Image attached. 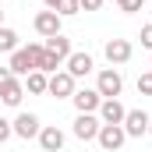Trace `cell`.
Segmentation results:
<instances>
[{"label": "cell", "mask_w": 152, "mask_h": 152, "mask_svg": "<svg viewBox=\"0 0 152 152\" xmlns=\"http://www.w3.org/2000/svg\"><path fill=\"white\" fill-rule=\"evenodd\" d=\"M120 88H124L120 71H117V67H103L99 78H96V92H99L103 99H117V96H120Z\"/></svg>", "instance_id": "obj_1"}, {"label": "cell", "mask_w": 152, "mask_h": 152, "mask_svg": "<svg viewBox=\"0 0 152 152\" xmlns=\"http://www.w3.org/2000/svg\"><path fill=\"white\" fill-rule=\"evenodd\" d=\"M96 142H99V149H103V152H117L124 142H127V134H124L120 124H103L99 134H96Z\"/></svg>", "instance_id": "obj_2"}, {"label": "cell", "mask_w": 152, "mask_h": 152, "mask_svg": "<svg viewBox=\"0 0 152 152\" xmlns=\"http://www.w3.org/2000/svg\"><path fill=\"white\" fill-rule=\"evenodd\" d=\"M149 124H152V117L145 113V110H127V117H124V134L127 138H142V134H149Z\"/></svg>", "instance_id": "obj_3"}, {"label": "cell", "mask_w": 152, "mask_h": 152, "mask_svg": "<svg viewBox=\"0 0 152 152\" xmlns=\"http://www.w3.org/2000/svg\"><path fill=\"white\" fill-rule=\"evenodd\" d=\"M103 53H106V60H110V67H117V64H127V60H131V53H134V46H131L127 39H106V46H103Z\"/></svg>", "instance_id": "obj_4"}, {"label": "cell", "mask_w": 152, "mask_h": 152, "mask_svg": "<svg viewBox=\"0 0 152 152\" xmlns=\"http://www.w3.org/2000/svg\"><path fill=\"white\" fill-rule=\"evenodd\" d=\"M99 127H103V120L96 113H78L75 117V138H81V142H96Z\"/></svg>", "instance_id": "obj_5"}, {"label": "cell", "mask_w": 152, "mask_h": 152, "mask_svg": "<svg viewBox=\"0 0 152 152\" xmlns=\"http://www.w3.org/2000/svg\"><path fill=\"white\" fill-rule=\"evenodd\" d=\"M11 127H14V134L18 138H39V131H42V124H39V117L36 113H18L14 120H11Z\"/></svg>", "instance_id": "obj_6"}, {"label": "cell", "mask_w": 152, "mask_h": 152, "mask_svg": "<svg viewBox=\"0 0 152 152\" xmlns=\"http://www.w3.org/2000/svg\"><path fill=\"white\" fill-rule=\"evenodd\" d=\"M46 92H50V96H57V99H71V96H75V78L67 75V71H57V75H50Z\"/></svg>", "instance_id": "obj_7"}, {"label": "cell", "mask_w": 152, "mask_h": 152, "mask_svg": "<svg viewBox=\"0 0 152 152\" xmlns=\"http://www.w3.org/2000/svg\"><path fill=\"white\" fill-rule=\"evenodd\" d=\"M71 103H75L78 113H96V110H99V103H103V96H99L96 88H75Z\"/></svg>", "instance_id": "obj_8"}, {"label": "cell", "mask_w": 152, "mask_h": 152, "mask_svg": "<svg viewBox=\"0 0 152 152\" xmlns=\"http://www.w3.org/2000/svg\"><path fill=\"white\" fill-rule=\"evenodd\" d=\"M60 21H64V18H60L57 11H39L32 25H36V32L42 39H50V36H60Z\"/></svg>", "instance_id": "obj_9"}, {"label": "cell", "mask_w": 152, "mask_h": 152, "mask_svg": "<svg viewBox=\"0 0 152 152\" xmlns=\"http://www.w3.org/2000/svg\"><path fill=\"white\" fill-rule=\"evenodd\" d=\"M7 71L14 78H21V75H32L36 71V60H32V53L25 50V46H18L14 53H11V64H7Z\"/></svg>", "instance_id": "obj_10"}, {"label": "cell", "mask_w": 152, "mask_h": 152, "mask_svg": "<svg viewBox=\"0 0 152 152\" xmlns=\"http://www.w3.org/2000/svg\"><path fill=\"white\" fill-rule=\"evenodd\" d=\"M96 117H99L103 124H124L127 110H124V103H120V99H103V103H99V110H96Z\"/></svg>", "instance_id": "obj_11"}, {"label": "cell", "mask_w": 152, "mask_h": 152, "mask_svg": "<svg viewBox=\"0 0 152 152\" xmlns=\"http://www.w3.org/2000/svg\"><path fill=\"white\" fill-rule=\"evenodd\" d=\"M42 46H46V53H50L57 64H67V57L75 53V50H71V39H67V36H50Z\"/></svg>", "instance_id": "obj_12"}, {"label": "cell", "mask_w": 152, "mask_h": 152, "mask_svg": "<svg viewBox=\"0 0 152 152\" xmlns=\"http://www.w3.org/2000/svg\"><path fill=\"white\" fill-rule=\"evenodd\" d=\"M39 145H42V152H60L64 149V131H60L57 124H46V127L39 131Z\"/></svg>", "instance_id": "obj_13"}, {"label": "cell", "mask_w": 152, "mask_h": 152, "mask_svg": "<svg viewBox=\"0 0 152 152\" xmlns=\"http://www.w3.org/2000/svg\"><path fill=\"white\" fill-rule=\"evenodd\" d=\"M92 67H96V60H92L88 53H71V57H67V75L75 78V81H78V78H85Z\"/></svg>", "instance_id": "obj_14"}, {"label": "cell", "mask_w": 152, "mask_h": 152, "mask_svg": "<svg viewBox=\"0 0 152 152\" xmlns=\"http://www.w3.org/2000/svg\"><path fill=\"white\" fill-rule=\"evenodd\" d=\"M21 99H25V85H21L18 78H11V81L0 88V103H4V106H21Z\"/></svg>", "instance_id": "obj_15"}, {"label": "cell", "mask_w": 152, "mask_h": 152, "mask_svg": "<svg viewBox=\"0 0 152 152\" xmlns=\"http://www.w3.org/2000/svg\"><path fill=\"white\" fill-rule=\"evenodd\" d=\"M46 85H50V75H46V71H32V75H25V88H28L32 96H42Z\"/></svg>", "instance_id": "obj_16"}, {"label": "cell", "mask_w": 152, "mask_h": 152, "mask_svg": "<svg viewBox=\"0 0 152 152\" xmlns=\"http://www.w3.org/2000/svg\"><path fill=\"white\" fill-rule=\"evenodd\" d=\"M14 50H18V32L0 25V53H14Z\"/></svg>", "instance_id": "obj_17"}, {"label": "cell", "mask_w": 152, "mask_h": 152, "mask_svg": "<svg viewBox=\"0 0 152 152\" xmlns=\"http://www.w3.org/2000/svg\"><path fill=\"white\" fill-rule=\"evenodd\" d=\"M81 7H78V0H60V7H57V14L60 18H71V14H78Z\"/></svg>", "instance_id": "obj_18"}, {"label": "cell", "mask_w": 152, "mask_h": 152, "mask_svg": "<svg viewBox=\"0 0 152 152\" xmlns=\"http://www.w3.org/2000/svg\"><path fill=\"white\" fill-rule=\"evenodd\" d=\"M138 92H142V96H152V71L138 75Z\"/></svg>", "instance_id": "obj_19"}, {"label": "cell", "mask_w": 152, "mask_h": 152, "mask_svg": "<svg viewBox=\"0 0 152 152\" xmlns=\"http://www.w3.org/2000/svg\"><path fill=\"white\" fill-rule=\"evenodd\" d=\"M142 4H145V0H117V7H120L124 14H134V11H142Z\"/></svg>", "instance_id": "obj_20"}, {"label": "cell", "mask_w": 152, "mask_h": 152, "mask_svg": "<svg viewBox=\"0 0 152 152\" xmlns=\"http://www.w3.org/2000/svg\"><path fill=\"white\" fill-rule=\"evenodd\" d=\"M11 134H14V127H11V120H4V117H0V145H4V142H7Z\"/></svg>", "instance_id": "obj_21"}, {"label": "cell", "mask_w": 152, "mask_h": 152, "mask_svg": "<svg viewBox=\"0 0 152 152\" xmlns=\"http://www.w3.org/2000/svg\"><path fill=\"white\" fill-rule=\"evenodd\" d=\"M142 46H145V50H152V25H142Z\"/></svg>", "instance_id": "obj_22"}, {"label": "cell", "mask_w": 152, "mask_h": 152, "mask_svg": "<svg viewBox=\"0 0 152 152\" xmlns=\"http://www.w3.org/2000/svg\"><path fill=\"white\" fill-rule=\"evenodd\" d=\"M78 7H81V11H99L103 0H78Z\"/></svg>", "instance_id": "obj_23"}, {"label": "cell", "mask_w": 152, "mask_h": 152, "mask_svg": "<svg viewBox=\"0 0 152 152\" xmlns=\"http://www.w3.org/2000/svg\"><path fill=\"white\" fill-rule=\"evenodd\" d=\"M11 78H14V75H11V71H7V67H0V88H4V85H7V81H11Z\"/></svg>", "instance_id": "obj_24"}, {"label": "cell", "mask_w": 152, "mask_h": 152, "mask_svg": "<svg viewBox=\"0 0 152 152\" xmlns=\"http://www.w3.org/2000/svg\"><path fill=\"white\" fill-rule=\"evenodd\" d=\"M42 4H46V11H57L60 7V0H42Z\"/></svg>", "instance_id": "obj_25"}, {"label": "cell", "mask_w": 152, "mask_h": 152, "mask_svg": "<svg viewBox=\"0 0 152 152\" xmlns=\"http://www.w3.org/2000/svg\"><path fill=\"white\" fill-rule=\"evenodd\" d=\"M0 25H4V11H0Z\"/></svg>", "instance_id": "obj_26"}, {"label": "cell", "mask_w": 152, "mask_h": 152, "mask_svg": "<svg viewBox=\"0 0 152 152\" xmlns=\"http://www.w3.org/2000/svg\"><path fill=\"white\" fill-rule=\"evenodd\" d=\"M149 138H152V124H149Z\"/></svg>", "instance_id": "obj_27"}, {"label": "cell", "mask_w": 152, "mask_h": 152, "mask_svg": "<svg viewBox=\"0 0 152 152\" xmlns=\"http://www.w3.org/2000/svg\"><path fill=\"white\" fill-rule=\"evenodd\" d=\"M149 71H152V60H149Z\"/></svg>", "instance_id": "obj_28"}]
</instances>
